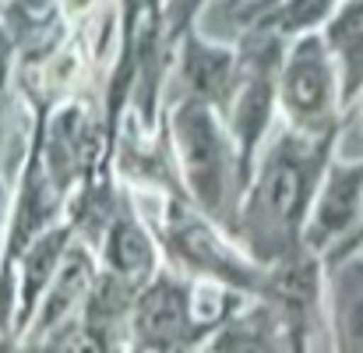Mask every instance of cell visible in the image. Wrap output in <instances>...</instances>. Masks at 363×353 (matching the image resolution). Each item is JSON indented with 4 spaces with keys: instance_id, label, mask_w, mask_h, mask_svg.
<instances>
[{
    "instance_id": "8",
    "label": "cell",
    "mask_w": 363,
    "mask_h": 353,
    "mask_svg": "<svg viewBox=\"0 0 363 353\" xmlns=\"http://www.w3.org/2000/svg\"><path fill=\"white\" fill-rule=\"evenodd\" d=\"M180 78L194 99H205L216 110H230L240 82V60L223 46H208L198 36H187L180 50Z\"/></svg>"
},
{
    "instance_id": "6",
    "label": "cell",
    "mask_w": 363,
    "mask_h": 353,
    "mask_svg": "<svg viewBox=\"0 0 363 353\" xmlns=\"http://www.w3.org/2000/svg\"><path fill=\"white\" fill-rule=\"evenodd\" d=\"M130 332L138 336V347H152V350L184 347L194 332H201L194 318L191 290L169 276H152L134 297Z\"/></svg>"
},
{
    "instance_id": "11",
    "label": "cell",
    "mask_w": 363,
    "mask_h": 353,
    "mask_svg": "<svg viewBox=\"0 0 363 353\" xmlns=\"http://www.w3.org/2000/svg\"><path fill=\"white\" fill-rule=\"evenodd\" d=\"M21 254H25L21 258V322H28L35 315V308L43 304V297L67 254V230L39 234Z\"/></svg>"
},
{
    "instance_id": "4",
    "label": "cell",
    "mask_w": 363,
    "mask_h": 353,
    "mask_svg": "<svg viewBox=\"0 0 363 353\" xmlns=\"http://www.w3.org/2000/svg\"><path fill=\"white\" fill-rule=\"evenodd\" d=\"M275 39L279 36L264 28L261 43H254V50L240 60V82H237L233 99H230V127H233L243 177L250 173L254 152L261 145L268 117H272V103L279 99V67L282 64H279Z\"/></svg>"
},
{
    "instance_id": "18",
    "label": "cell",
    "mask_w": 363,
    "mask_h": 353,
    "mask_svg": "<svg viewBox=\"0 0 363 353\" xmlns=\"http://www.w3.org/2000/svg\"><path fill=\"white\" fill-rule=\"evenodd\" d=\"M230 4H243V0H230Z\"/></svg>"
},
{
    "instance_id": "5",
    "label": "cell",
    "mask_w": 363,
    "mask_h": 353,
    "mask_svg": "<svg viewBox=\"0 0 363 353\" xmlns=\"http://www.w3.org/2000/svg\"><path fill=\"white\" fill-rule=\"evenodd\" d=\"M363 223V159L360 163H335L325 170V180L314 195V205L303 223V247L307 251H328L335 244L339 254L350 247Z\"/></svg>"
},
{
    "instance_id": "13",
    "label": "cell",
    "mask_w": 363,
    "mask_h": 353,
    "mask_svg": "<svg viewBox=\"0 0 363 353\" xmlns=\"http://www.w3.org/2000/svg\"><path fill=\"white\" fill-rule=\"evenodd\" d=\"M332 322L339 347L363 350V261L346 258L332 276Z\"/></svg>"
},
{
    "instance_id": "16",
    "label": "cell",
    "mask_w": 363,
    "mask_h": 353,
    "mask_svg": "<svg viewBox=\"0 0 363 353\" xmlns=\"http://www.w3.org/2000/svg\"><path fill=\"white\" fill-rule=\"evenodd\" d=\"M360 244H363V223H360V230H357V237L350 240V247H360Z\"/></svg>"
},
{
    "instance_id": "17",
    "label": "cell",
    "mask_w": 363,
    "mask_h": 353,
    "mask_svg": "<svg viewBox=\"0 0 363 353\" xmlns=\"http://www.w3.org/2000/svg\"><path fill=\"white\" fill-rule=\"evenodd\" d=\"M0 227H4V188H0Z\"/></svg>"
},
{
    "instance_id": "15",
    "label": "cell",
    "mask_w": 363,
    "mask_h": 353,
    "mask_svg": "<svg viewBox=\"0 0 363 353\" xmlns=\"http://www.w3.org/2000/svg\"><path fill=\"white\" fill-rule=\"evenodd\" d=\"M7 67H11V39L7 32H0V85L7 82Z\"/></svg>"
},
{
    "instance_id": "10",
    "label": "cell",
    "mask_w": 363,
    "mask_h": 353,
    "mask_svg": "<svg viewBox=\"0 0 363 353\" xmlns=\"http://www.w3.org/2000/svg\"><path fill=\"white\" fill-rule=\"evenodd\" d=\"M106 268L117 272L121 279H127L138 290L155 276L152 237L145 234V227L130 212H123V216H117L110 223V234H106Z\"/></svg>"
},
{
    "instance_id": "12",
    "label": "cell",
    "mask_w": 363,
    "mask_h": 353,
    "mask_svg": "<svg viewBox=\"0 0 363 353\" xmlns=\"http://www.w3.org/2000/svg\"><path fill=\"white\" fill-rule=\"evenodd\" d=\"M325 39L342 64V99H353L363 85V0H346L335 7Z\"/></svg>"
},
{
    "instance_id": "3",
    "label": "cell",
    "mask_w": 363,
    "mask_h": 353,
    "mask_svg": "<svg viewBox=\"0 0 363 353\" xmlns=\"http://www.w3.org/2000/svg\"><path fill=\"white\" fill-rule=\"evenodd\" d=\"M332 57L335 53H332L328 39L303 32L289 46V53L279 67V103H282L289 124L300 131H332L335 96H339Z\"/></svg>"
},
{
    "instance_id": "7",
    "label": "cell",
    "mask_w": 363,
    "mask_h": 353,
    "mask_svg": "<svg viewBox=\"0 0 363 353\" xmlns=\"http://www.w3.org/2000/svg\"><path fill=\"white\" fill-rule=\"evenodd\" d=\"M169 247H173V258L184 268H191L205 279H219L226 286H254L257 283L254 268L230 244H223L212 234V227H205L194 216L180 212V216L169 219Z\"/></svg>"
},
{
    "instance_id": "1",
    "label": "cell",
    "mask_w": 363,
    "mask_h": 353,
    "mask_svg": "<svg viewBox=\"0 0 363 353\" xmlns=\"http://www.w3.org/2000/svg\"><path fill=\"white\" fill-rule=\"evenodd\" d=\"M335 131H286L250 184L240 219L243 240L261 261H279L303 240V223L325 180Z\"/></svg>"
},
{
    "instance_id": "2",
    "label": "cell",
    "mask_w": 363,
    "mask_h": 353,
    "mask_svg": "<svg viewBox=\"0 0 363 353\" xmlns=\"http://www.w3.org/2000/svg\"><path fill=\"white\" fill-rule=\"evenodd\" d=\"M173 145L194 202L208 216L226 219L230 202L237 198V184L243 180V166L233 163L240 156H233V141L216 117V107L194 96L184 99L173 110Z\"/></svg>"
},
{
    "instance_id": "14",
    "label": "cell",
    "mask_w": 363,
    "mask_h": 353,
    "mask_svg": "<svg viewBox=\"0 0 363 353\" xmlns=\"http://www.w3.org/2000/svg\"><path fill=\"white\" fill-rule=\"evenodd\" d=\"M335 14V0H268L261 28L275 36H303Z\"/></svg>"
},
{
    "instance_id": "9",
    "label": "cell",
    "mask_w": 363,
    "mask_h": 353,
    "mask_svg": "<svg viewBox=\"0 0 363 353\" xmlns=\"http://www.w3.org/2000/svg\"><path fill=\"white\" fill-rule=\"evenodd\" d=\"M92 283H96V268H92L89 254L82 247H71L64 254V261H60L39 311H35V329L39 332H57L67 322V315L89 297Z\"/></svg>"
}]
</instances>
